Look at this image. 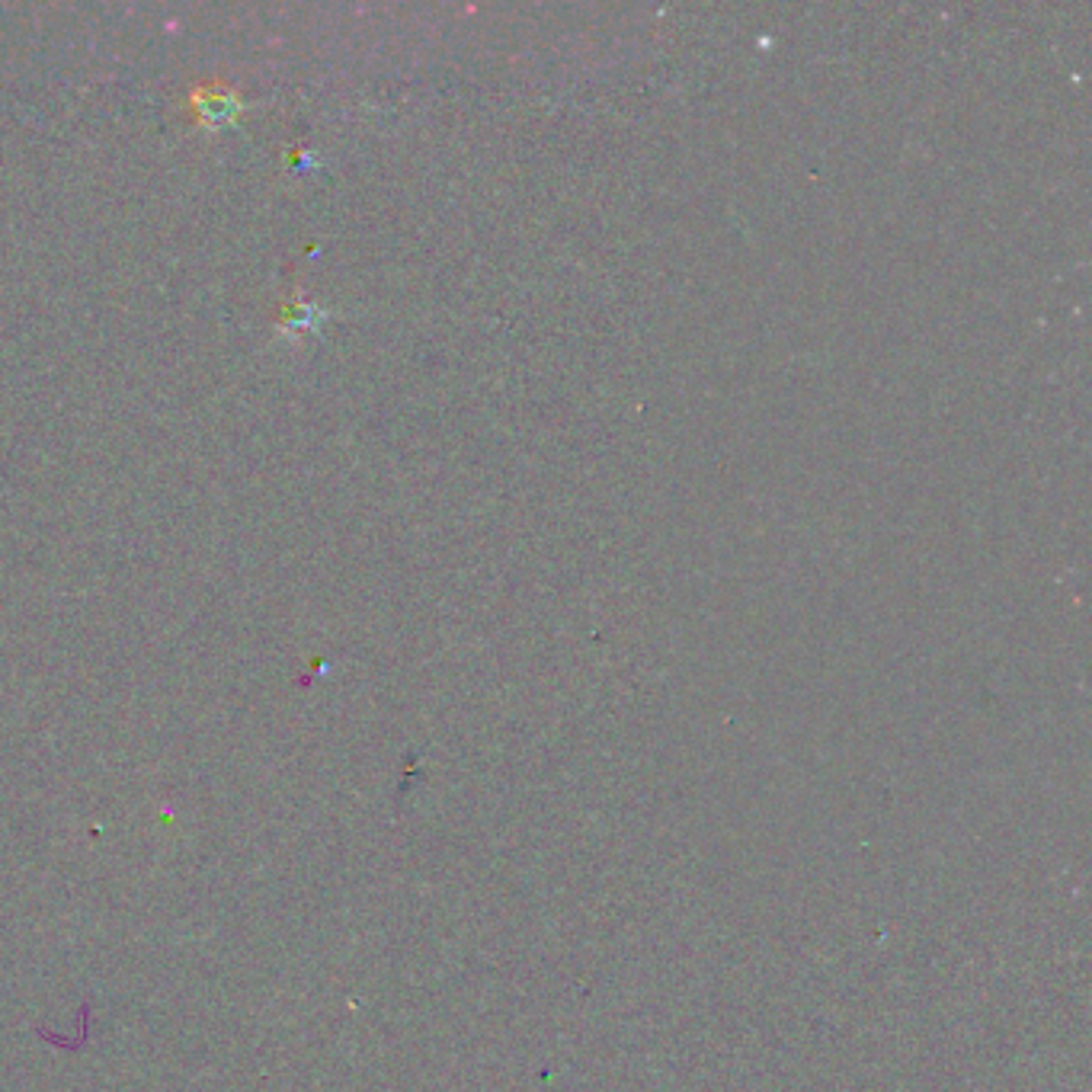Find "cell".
<instances>
[{
  "mask_svg": "<svg viewBox=\"0 0 1092 1092\" xmlns=\"http://www.w3.org/2000/svg\"><path fill=\"white\" fill-rule=\"evenodd\" d=\"M199 110H203L209 126H221V122H228L237 113V99L231 93H221V96L209 93V99H206V103H199Z\"/></svg>",
  "mask_w": 1092,
  "mask_h": 1092,
  "instance_id": "cell-1",
  "label": "cell"
},
{
  "mask_svg": "<svg viewBox=\"0 0 1092 1092\" xmlns=\"http://www.w3.org/2000/svg\"><path fill=\"white\" fill-rule=\"evenodd\" d=\"M314 324V308L311 305H289L286 308V327L298 331V327H308Z\"/></svg>",
  "mask_w": 1092,
  "mask_h": 1092,
  "instance_id": "cell-2",
  "label": "cell"
}]
</instances>
